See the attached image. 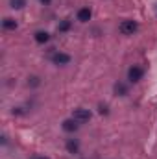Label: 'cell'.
<instances>
[{
	"label": "cell",
	"mask_w": 157,
	"mask_h": 159,
	"mask_svg": "<svg viewBox=\"0 0 157 159\" xmlns=\"http://www.w3.org/2000/svg\"><path fill=\"white\" fill-rule=\"evenodd\" d=\"M155 11H157V6H155Z\"/></svg>",
	"instance_id": "obj_17"
},
{
	"label": "cell",
	"mask_w": 157,
	"mask_h": 159,
	"mask_svg": "<svg viewBox=\"0 0 157 159\" xmlns=\"http://www.w3.org/2000/svg\"><path fill=\"white\" fill-rule=\"evenodd\" d=\"M115 94H117V96H126V94H128V87H126V83H122V81L115 83Z\"/></svg>",
	"instance_id": "obj_10"
},
{
	"label": "cell",
	"mask_w": 157,
	"mask_h": 159,
	"mask_svg": "<svg viewBox=\"0 0 157 159\" xmlns=\"http://www.w3.org/2000/svg\"><path fill=\"white\" fill-rule=\"evenodd\" d=\"M92 117V113L89 111V109H83V107H78V109H74L72 111V119L79 122V124H85V122H89Z\"/></svg>",
	"instance_id": "obj_2"
},
{
	"label": "cell",
	"mask_w": 157,
	"mask_h": 159,
	"mask_svg": "<svg viewBox=\"0 0 157 159\" xmlns=\"http://www.w3.org/2000/svg\"><path fill=\"white\" fill-rule=\"evenodd\" d=\"M35 159H48V157H35Z\"/></svg>",
	"instance_id": "obj_16"
},
{
	"label": "cell",
	"mask_w": 157,
	"mask_h": 159,
	"mask_svg": "<svg viewBox=\"0 0 157 159\" xmlns=\"http://www.w3.org/2000/svg\"><path fill=\"white\" fill-rule=\"evenodd\" d=\"M17 26H19V24H17L15 19H9V17H7V19L2 20V28H4V30H17Z\"/></svg>",
	"instance_id": "obj_9"
},
{
	"label": "cell",
	"mask_w": 157,
	"mask_h": 159,
	"mask_svg": "<svg viewBox=\"0 0 157 159\" xmlns=\"http://www.w3.org/2000/svg\"><path fill=\"white\" fill-rule=\"evenodd\" d=\"M34 39H35V43H39V44H44V43H48V41H50V34H48V32H44V30H39V32H35Z\"/></svg>",
	"instance_id": "obj_7"
},
{
	"label": "cell",
	"mask_w": 157,
	"mask_h": 159,
	"mask_svg": "<svg viewBox=\"0 0 157 159\" xmlns=\"http://www.w3.org/2000/svg\"><path fill=\"white\" fill-rule=\"evenodd\" d=\"M28 85H32V87H37V85H39V78H37V76H32V78L28 80Z\"/></svg>",
	"instance_id": "obj_13"
},
{
	"label": "cell",
	"mask_w": 157,
	"mask_h": 159,
	"mask_svg": "<svg viewBox=\"0 0 157 159\" xmlns=\"http://www.w3.org/2000/svg\"><path fill=\"white\" fill-rule=\"evenodd\" d=\"M61 128H63V131H67V133H74V131H78L79 128V122H76V120L72 119H67L63 120V124H61Z\"/></svg>",
	"instance_id": "obj_5"
},
{
	"label": "cell",
	"mask_w": 157,
	"mask_h": 159,
	"mask_svg": "<svg viewBox=\"0 0 157 159\" xmlns=\"http://www.w3.org/2000/svg\"><path fill=\"white\" fill-rule=\"evenodd\" d=\"M76 17H78L79 22H89L91 17H92V11H91V7H79Z\"/></svg>",
	"instance_id": "obj_6"
},
{
	"label": "cell",
	"mask_w": 157,
	"mask_h": 159,
	"mask_svg": "<svg viewBox=\"0 0 157 159\" xmlns=\"http://www.w3.org/2000/svg\"><path fill=\"white\" fill-rule=\"evenodd\" d=\"M70 59H72V57H70L69 54H65V52H56V54L52 56V63L57 65V67H59V65H61V67H63V65H69Z\"/></svg>",
	"instance_id": "obj_4"
},
{
	"label": "cell",
	"mask_w": 157,
	"mask_h": 159,
	"mask_svg": "<svg viewBox=\"0 0 157 159\" xmlns=\"http://www.w3.org/2000/svg\"><path fill=\"white\" fill-rule=\"evenodd\" d=\"M100 113H102V115H107V113H109V111H107V106H100Z\"/></svg>",
	"instance_id": "obj_14"
},
{
	"label": "cell",
	"mask_w": 157,
	"mask_h": 159,
	"mask_svg": "<svg viewBox=\"0 0 157 159\" xmlns=\"http://www.w3.org/2000/svg\"><path fill=\"white\" fill-rule=\"evenodd\" d=\"M50 2H52V0H41V4H43V6H48Z\"/></svg>",
	"instance_id": "obj_15"
},
{
	"label": "cell",
	"mask_w": 157,
	"mask_h": 159,
	"mask_svg": "<svg viewBox=\"0 0 157 159\" xmlns=\"http://www.w3.org/2000/svg\"><path fill=\"white\" fill-rule=\"evenodd\" d=\"M9 6L13 9H22L26 6V0H9Z\"/></svg>",
	"instance_id": "obj_11"
},
{
	"label": "cell",
	"mask_w": 157,
	"mask_h": 159,
	"mask_svg": "<svg viewBox=\"0 0 157 159\" xmlns=\"http://www.w3.org/2000/svg\"><path fill=\"white\" fill-rule=\"evenodd\" d=\"M142 76H144V69H142V67H139V65H133V67L128 70V80H129L131 83L141 81Z\"/></svg>",
	"instance_id": "obj_3"
},
{
	"label": "cell",
	"mask_w": 157,
	"mask_h": 159,
	"mask_svg": "<svg viewBox=\"0 0 157 159\" xmlns=\"http://www.w3.org/2000/svg\"><path fill=\"white\" fill-rule=\"evenodd\" d=\"M67 150H69V154H78L79 152V141L78 139H69L67 141Z\"/></svg>",
	"instance_id": "obj_8"
},
{
	"label": "cell",
	"mask_w": 157,
	"mask_h": 159,
	"mask_svg": "<svg viewBox=\"0 0 157 159\" xmlns=\"http://www.w3.org/2000/svg\"><path fill=\"white\" fill-rule=\"evenodd\" d=\"M139 30V24H137V20H122L120 24H118V32L122 34V35H133L135 32Z\"/></svg>",
	"instance_id": "obj_1"
},
{
	"label": "cell",
	"mask_w": 157,
	"mask_h": 159,
	"mask_svg": "<svg viewBox=\"0 0 157 159\" xmlns=\"http://www.w3.org/2000/svg\"><path fill=\"white\" fill-rule=\"evenodd\" d=\"M57 30H59V32H69V30H70V20H69V19L61 20L59 26H57Z\"/></svg>",
	"instance_id": "obj_12"
}]
</instances>
